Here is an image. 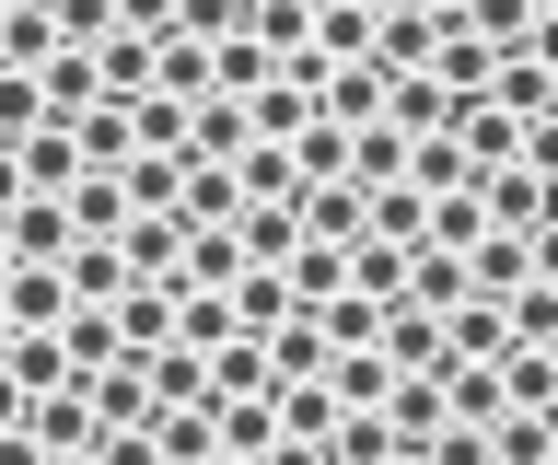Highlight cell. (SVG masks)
Listing matches in <instances>:
<instances>
[{
	"label": "cell",
	"instance_id": "1",
	"mask_svg": "<svg viewBox=\"0 0 558 465\" xmlns=\"http://www.w3.org/2000/svg\"><path fill=\"white\" fill-rule=\"evenodd\" d=\"M82 407H94V430H151V372L117 350L105 372H82Z\"/></svg>",
	"mask_w": 558,
	"mask_h": 465
},
{
	"label": "cell",
	"instance_id": "2",
	"mask_svg": "<svg viewBox=\"0 0 558 465\" xmlns=\"http://www.w3.org/2000/svg\"><path fill=\"white\" fill-rule=\"evenodd\" d=\"M442 372H396L384 384V430H396V454H430V430H442Z\"/></svg>",
	"mask_w": 558,
	"mask_h": 465
},
{
	"label": "cell",
	"instance_id": "3",
	"mask_svg": "<svg viewBox=\"0 0 558 465\" xmlns=\"http://www.w3.org/2000/svg\"><path fill=\"white\" fill-rule=\"evenodd\" d=\"M24 442H35V454H94V407H82V384L24 395Z\"/></svg>",
	"mask_w": 558,
	"mask_h": 465
},
{
	"label": "cell",
	"instance_id": "4",
	"mask_svg": "<svg viewBox=\"0 0 558 465\" xmlns=\"http://www.w3.org/2000/svg\"><path fill=\"white\" fill-rule=\"evenodd\" d=\"M59 315H70V280H59V268H0V326H12V338H47Z\"/></svg>",
	"mask_w": 558,
	"mask_h": 465
},
{
	"label": "cell",
	"instance_id": "5",
	"mask_svg": "<svg viewBox=\"0 0 558 465\" xmlns=\"http://www.w3.org/2000/svg\"><path fill=\"white\" fill-rule=\"evenodd\" d=\"M0 245H12V268H59L70 256V210L59 198H12V210H0Z\"/></svg>",
	"mask_w": 558,
	"mask_h": 465
},
{
	"label": "cell",
	"instance_id": "6",
	"mask_svg": "<svg viewBox=\"0 0 558 465\" xmlns=\"http://www.w3.org/2000/svg\"><path fill=\"white\" fill-rule=\"evenodd\" d=\"M373 360H384V372H430V360H442V315H418V303H384Z\"/></svg>",
	"mask_w": 558,
	"mask_h": 465
},
{
	"label": "cell",
	"instance_id": "7",
	"mask_svg": "<svg viewBox=\"0 0 558 465\" xmlns=\"http://www.w3.org/2000/svg\"><path fill=\"white\" fill-rule=\"evenodd\" d=\"M105 315H117V350H129V360H151V350L174 338V291H163V280H129Z\"/></svg>",
	"mask_w": 558,
	"mask_h": 465
},
{
	"label": "cell",
	"instance_id": "8",
	"mask_svg": "<svg viewBox=\"0 0 558 465\" xmlns=\"http://www.w3.org/2000/svg\"><path fill=\"white\" fill-rule=\"evenodd\" d=\"M512 350V303H488V291H465L442 315V360H500Z\"/></svg>",
	"mask_w": 558,
	"mask_h": 465
},
{
	"label": "cell",
	"instance_id": "9",
	"mask_svg": "<svg viewBox=\"0 0 558 465\" xmlns=\"http://www.w3.org/2000/svg\"><path fill=\"white\" fill-rule=\"evenodd\" d=\"M256 350H268V395H279V384H326V360H338V350H326V326H314V315L268 326Z\"/></svg>",
	"mask_w": 558,
	"mask_h": 465
},
{
	"label": "cell",
	"instance_id": "10",
	"mask_svg": "<svg viewBox=\"0 0 558 465\" xmlns=\"http://www.w3.org/2000/svg\"><path fill=\"white\" fill-rule=\"evenodd\" d=\"M82 59H94V106H140L151 94V36H94Z\"/></svg>",
	"mask_w": 558,
	"mask_h": 465
},
{
	"label": "cell",
	"instance_id": "11",
	"mask_svg": "<svg viewBox=\"0 0 558 465\" xmlns=\"http://www.w3.org/2000/svg\"><path fill=\"white\" fill-rule=\"evenodd\" d=\"M59 210H70V245H117L129 186H117V175H70V186H59Z\"/></svg>",
	"mask_w": 558,
	"mask_h": 465
},
{
	"label": "cell",
	"instance_id": "12",
	"mask_svg": "<svg viewBox=\"0 0 558 465\" xmlns=\"http://www.w3.org/2000/svg\"><path fill=\"white\" fill-rule=\"evenodd\" d=\"M477 210H488V233H535L547 221V175L500 163V175H477Z\"/></svg>",
	"mask_w": 558,
	"mask_h": 465
},
{
	"label": "cell",
	"instance_id": "13",
	"mask_svg": "<svg viewBox=\"0 0 558 465\" xmlns=\"http://www.w3.org/2000/svg\"><path fill=\"white\" fill-rule=\"evenodd\" d=\"M174 245H186V221H174V210H129V221H117L129 280H174Z\"/></svg>",
	"mask_w": 558,
	"mask_h": 465
},
{
	"label": "cell",
	"instance_id": "14",
	"mask_svg": "<svg viewBox=\"0 0 558 465\" xmlns=\"http://www.w3.org/2000/svg\"><path fill=\"white\" fill-rule=\"evenodd\" d=\"M233 245H244V268H279V256L303 245V221H291V198H244V210H233Z\"/></svg>",
	"mask_w": 558,
	"mask_h": 465
},
{
	"label": "cell",
	"instance_id": "15",
	"mask_svg": "<svg viewBox=\"0 0 558 465\" xmlns=\"http://www.w3.org/2000/svg\"><path fill=\"white\" fill-rule=\"evenodd\" d=\"M314 117H326V129H373V117H384V71H373V59H349V71H326Z\"/></svg>",
	"mask_w": 558,
	"mask_h": 465
},
{
	"label": "cell",
	"instance_id": "16",
	"mask_svg": "<svg viewBox=\"0 0 558 465\" xmlns=\"http://www.w3.org/2000/svg\"><path fill=\"white\" fill-rule=\"evenodd\" d=\"M244 140H256V129H244L233 94H198V106H186V163H233Z\"/></svg>",
	"mask_w": 558,
	"mask_h": 465
},
{
	"label": "cell",
	"instance_id": "17",
	"mask_svg": "<svg viewBox=\"0 0 558 465\" xmlns=\"http://www.w3.org/2000/svg\"><path fill=\"white\" fill-rule=\"evenodd\" d=\"M12 175H24V198H59V186L82 175V151H70V129H24V140H12Z\"/></svg>",
	"mask_w": 558,
	"mask_h": 465
},
{
	"label": "cell",
	"instance_id": "18",
	"mask_svg": "<svg viewBox=\"0 0 558 465\" xmlns=\"http://www.w3.org/2000/svg\"><path fill=\"white\" fill-rule=\"evenodd\" d=\"M523 280H535V256H523V233H477V245H465V291H488V303H512Z\"/></svg>",
	"mask_w": 558,
	"mask_h": 465
},
{
	"label": "cell",
	"instance_id": "19",
	"mask_svg": "<svg viewBox=\"0 0 558 465\" xmlns=\"http://www.w3.org/2000/svg\"><path fill=\"white\" fill-rule=\"evenodd\" d=\"M221 303H233V338H268V326H291V315H303V303H291V280H279V268H244V280L221 291Z\"/></svg>",
	"mask_w": 558,
	"mask_h": 465
},
{
	"label": "cell",
	"instance_id": "20",
	"mask_svg": "<svg viewBox=\"0 0 558 465\" xmlns=\"http://www.w3.org/2000/svg\"><path fill=\"white\" fill-rule=\"evenodd\" d=\"M291 221H303V245H361V186H303Z\"/></svg>",
	"mask_w": 558,
	"mask_h": 465
},
{
	"label": "cell",
	"instance_id": "21",
	"mask_svg": "<svg viewBox=\"0 0 558 465\" xmlns=\"http://www.w3.org/2000/svg\"><path fill=\"white\" fill-rule=\"evenodd\" d=\"M291 186H349V129H326V117H314V129H291Z\"/></svg>",
	"mask_w": 558,
	"mask_h": 465
},
{
	"label": "cell",
	"instance_id": "22",
	"mask_svg": "<svg viewBox=\"0 0 558 465\" xmlns=\"http://www.w3.org/2000/svg\"><path fill=\"white\" fill-rule=\"evenodd\" d=\"M59 59V24H47V0H12L0 12V71H47Z\"/></svg>",
	"mask_w": 558,
	"mask_h": 465
},
{
	"label": "cell",
	"instance_id": "23",
	"mask_svg": "<svg viewBox=\"0 0 558 465\" xmlns=\"http://www.w3.org/2000/svg\"><path fill=\"white\" fill-rule=\"evenodd\" d=\"M314 59H326V71H349V59H373V12H361V0H326V12H314Z\"/></svg>",
	"mask_w": 558,
	"mask_h": 465
},
{
	"label": "cell",
	"instance_id": "24",
	"mask_svg": "<svg viewBox=\"0 0 558 465\" xmlns=\"http://www.w3.org/2000/svg\"><path fill=\"white\" fill-rule=\"evenodd\" d=\"M209 442H221V454H268L279 407H268V395H221V407H209Z\"/></svg>",
	"mask_w": 558,
	"mask_h": 465
},
{
	"label": "cell",
	"instance_id": "25",
	"mask_svg": "<svg viewBox=\"0 0 558 465\" xmlns=\"http://www.w3.org/2000/svg\"><path fill=\"white\" fill-rule=\"evenodd\" d=\"M233 210H244L233 163H186V175H174V221H233Z\"/></svg>",
	"mask_w": 558,
	"mask_h": 465
},
{
	"label": "cell",
	"instance_id": "26",
	"mask_svg": "<svg viewBox=\"0 0 558 465\" xmlns=\"http://www.w3.org/2000/svg\"><path fill=\"white\" fill-rule=\"evenodd\" d=\"M151 94L198 106V94H209V47H198V36H151Z\"/></svg>",
	"mask_w": 558,
	"mask_h": 465
},
{
	"label": "cell",
	"instance_id": "27",
	"mask_svg": "<svg viewBox=\"0 0 558 465\" xmlns=\"http://www.w3.org/2000/svg\"><path fill=\"white\" fill-rule=\"evenodd\" d=\"M279 280H291V303L314 315L326 291H349V245H291V256H279Z\"/></svg>",
	"mask_w": 558,
	"mask_h": 465
},
{
	"label": "cell",
	"instance_id": "28",
	"mask_svg": "<svg viewBox=\"0 0 558 465\" xmlns=\"http://www.w3.org/2000/svg\"><path fill=\"white\" fill-rule=\"evenodd\" d=\"M221 338H233V303H221V291H174V338H163V350H221Z\"/></svg>",
	"mask_w": 558,
	"mask_h": 465
},
{
	"label": "cell",
	"instance_id": "29",
	"mask_svg": "<svg viewBox=\"0 0 558 465\" xmlns=\"http://www.w3.org/2000/svg\"><path fill=\"white\" fill-rule=\"evenodd\" d=\"M59 280H70V303H117V291H129V256L117 245H70Z\"/></svg>",
	"mask_w": 558,
	"mask_h": 465
},
{
	"label": "cell",
	"instance_id": "30",
	"mask_svg": "<svg viewBox=\"0 0 558 465\" xmlns=\"http://www.w3.org/2000/svg\"><path fill=\"white\" fill-rule=\"evenodd\" d=\"M268 407H279V442H326V430L349 419V407H338V395H326V384H279Z\"/></svg>",
	"mask_w": 558,
	"mask_h": 465
},
{
	"label": "cell",
	"instance_id": "31",
	"mask_svg": "<svg viewBox=\"0 0 558 465\" xmlns=\"http://www.w3.org/2000/svg\"><path fill=\"white\" fill-rule=\"evenodd\" d=\"M151 454L163 465H209L221 442H209V407H151Z\"/></svg>",
	"mask_w": 558,
	"mask_h": 465
},
{
	"label": "cell",
	"instance_id": "32",
	"mask_svg": "<svg viewBox=\"0 0 558 465\" xmlns=\"http://www.w3.org/2000/svg\"><path fill=\"white\" fill-rule=\"evenodd\" d=\"M129 151H163V163H186V106H174V94H140V106H129Z\"/></svg>",
	"mask_w": 558,
	"mask_h": 465
},
{
	"label": "cell",
	"instance_id": "33",
	"mask_svg": "<svg viewBox=\"0 0 558 465\" xmlns=\"http://www.w3.org/2000/svg\"><path fill=\"white\" fill-rule=\"evenodd\" d=\"M209 94H233V106H244V94H268V47H256V36H221V47H209Z\"/></svg>",
	"mask_w": 558,
	"mask_h": 465
},
{
	"label": "cell",
	"instance_id": "34",
	"mask_svg": "<svg viewBox=\"0 0 558 465\" xmlns=\"http://www.w3.org/2000/svg\"><path fill=\"white\" fill-rule=\"evenodd\" d=\"M488 233V210H477V186H453V198H430V233H418V245H442V256H465Z\"/></svg>",
	"mask_w": 558,
	"mask_h": 465
},
{
	"label": "cell",
	"instance_id": "35",
	"mask_svg": "<svg viewBox=\"0 0 558 465\" xmlns=\"http://www.w3.org/2000/svg\"><path fill=\"white\" fill-rule=\"evenodd\" d=\"M233 186H244V198H303V186H291V151H279V140H244V151H233Z\"/></svg>",
	"mask_w": 558,
	"mask_h": 465
},
{
	"label": "cell",
	"instance_id": "36",
	"mask_svg": "<svg viewBox=\"0 0 558 465\" xmlns=\"http://www.w3.org/2000/svg\"><path fill=\"white\" fill-rule=\"evenodd\" d=\"M384 384H396V372H384L373 350H338V360H326V395H338V407H384Z\"/></svg>",
	"mask_w": 558,
	"mask_h": 465
},
{
	"label": "cell",
	"instance_id": "37",
	"mask_svg": "<svg viewBox=\"0 0 558 465\" xmlns=\"http://www.w3.org/2000/svg\"><path fill=\"white\" fill-rule=\"evenodd\" d=\"M47 24H59V47H94L117 36V0H47Z\"/></svg>",
	"mask_w": 558,
	"mask_h": 465
},
{
	"label": "cell",
	"instance_id": "38",
	"mask_svg": "<svg viewBox=\"0 0 558 465\" xmlns=\"http://www.w3.org/2000/svg\"><path fill=\"white\" fill-rule=\"evenodd\" d=\"M24 129H47V106H35V71H0V140H24Z\"/></svg>",
	"mask_w": 558,
	"mask_h": 465
},
{
	"label": "cell",
	"instance_id": "39",
	"mask_svg": "<svg viewBox=\"0 0 558 465\" xmlns=\"http://www.w3.org/2000/svg\"><path fill=\"white\" fill-rule=\"evenodd\" d=\"M512 163H523V175H547V186H558V117H535V129H523V151H512Z\"/></svg>",
	"mask_w": 558,
	"mask_h": 465
},
{
	"label": "cell",
	"instance_id": "40",
	"mask_svg": "<svg viewBox=\"0 0 558 465\" xmlns=\"http://www.w3.org/2000/svg\"><path fill=\"white\" fill-rule=\"evenodd\" d=\"M117 36H174V0H117Z\"/></svg>",
	"mask_w": 558,
	"mask_h": 465
},
{
	"label": "cell",
	"instance_id": "41",
	"mask_svg": "<svg viewBox=\"0 0 558 465\" xmlns=\"http://www.w3.org/2000/svg\"><path fill=\"white\" fill-rule=\"evenodd\" d=\"M523 59H535V71L558 82V12H547V24H535V36H523Z\"/></svg>",
	"mask_w": 558,
	"mask_h": 465
},
{
	"label": "cell",
	"instance_id": "42",
	"mask_svg": "<svg viewBox=\"0 0 558 465\" xmlns=\"http://www.w3.org/2000/svg\"><path fill=\"white\" fill-rule=\"evenodd\" d=\"M12 198H24V175H12V140H0V210H12Z\"/></svg>",
	"mask_w": 558,
	"mask_h": 465
},
{
	"label": "cell",
	"instance_id": "43",
	"mask_svg": "<svg viewBox=\"0 0 558 465\" xmlns=\"http://www.w3.org/2000/svg\"><path fill=\"white\" fill-rule=\"evenodd\" d=\"M47 465H94V454H47Z\"/></svg>",
	"mask_w": 558,
	"mask_h": 465
},
{
	"label": "cell",
	"instance_id": "44",
	"mask_svg": "<svg viewBox=\"0 0 558 465\" xmlns=\"http://www.w3.org/2000/svg\"><path fill=\"white\" fill-rule=\"evenodd\" d=\"M209 465H256V454H209Z\"/></svg>",
	"mask_w": 558,
	"mask_h": 465
},
{
	"label": "cell",
	"instance_id": "45",
	"mask_svg": "<svg viewBox=\"0 0 558 465\" xmlns=\"http://www.w3.org/2000/svg\"><path fill=\"white\" fill-rule=\"evenodd\" d=\"M384 465H430V454H384Z\"/></svg>",
	"mask_w": 558,
	"mask_h": 465
},
{
	"label": "cell",
	"instance_id": "46",
	"mask_svg": "<svg viewBox=\"0 0 558 465\" xmlns=\"http://www.w3.org/2000/svg\"><path fill=\"white\" fill-rule=\"evenodd\" d=\"M547 12H558V0H535V24H547Z\"/></svg>",
	"mask_w": 558,
	"mask_h": 465
},
{
	"label": "cell",
	"instance_id": "47",
	"mask_svg": "<svg viewBox=\"0 0 558 465\" xmlns=\"http://www.w3.org/2000/svg\"><path fill=\"white\" fill-rule=\"evenodd\" d=\"M303 12H326V0H303Z\"/></svg>",
	"mask_w": 558,
	"mask_h": 465
},
{
	"label": "cell",
	"instance_id": "48",
	"mask_svg": "<svg viewBox=\"0 0 558 465\" xmlns=\"http://www.w3.org/2000/svg\"><path fill=\"white\" fill-rule=\"evenodd\" d=\"M0 268H12V245H0Z\"/></svg>",
	"mask_w": 558,
	"mask_h": 465
},
{
	"label": "cell",
	"instance_id": "49",
	"mask_svg": "<svg viewBox=\"0 0 558 465\" xmlns=\"http://www.w3.org/2000/svg\"><path fill=\"white\" fill-rule=\"evenodd\" d=\"M244 12H256V0H244Z\"/></svg>",
	"mask_w": 558,
	"mask_h": 465
},
{
	"label": "cell",
	"instance_id": "50",
	"mask_svg": "<svg viewBox=\"0 0 558 465\" xmlns=\"http://www.w3.org/2000/svg\"><path fill=\"white\" fill-rule=\"evenodd\" d=\"M0 12H12V0H0Z\"/></svg>",
	"mask_w": 558,
	"mask_h": 465
},
{
	"label": "cell",
	"instance_id": "51",
	"mask_svg": "<svg viewBox=\"0 0 558 465\" xmlns=\"http://www.w3.org/2000/svg\"><path fill=\"white\" fill-rule=\"evenodd\" d=\"M0 338H12V326H0Z\"/></svg>",
	"mask_w": 558,
	"mask_h": 465
},
{
	"label": "cell",
	"instance_id": "52",
	"mask_svg": "<svg viewBox=\"0 0 558 465\" xmlns=\"http://www.w3.org/2000/svg\"><path fill=\"white\" fill-rule=\"evenodd\" d=\"M547 117H558V106H547Z\"/></svg>",
	"mask_w": 558,
	"mask_h": 465
}]
</instances>
